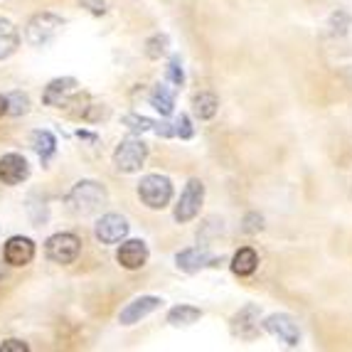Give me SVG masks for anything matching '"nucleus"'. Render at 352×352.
Returning <instances> with one entry per match:
<instances>
[{
    "mask_svg": "<svg viewBox=\"0 0 352 352\" xmlns=\"http://www.w3.org/2000/svg\"><path fill=\"white\" fill-rule=\"evenodd\" d=\"M30 146H32V151H35L37 155H40L42 163H50V158L57 153V138H54L52 131H32V135H30Z\"/></svg>",
    "mask_w": 352,
    "mask_h": 352,
    "instance_id": "nucleus-16",
    "label": "nucleus"
},
{
    "mask_svg": "<svg viewBox=\"0 0 352 352\" xmlns=\"http://www.w3.org/2000/svg\"><path fill=\"white\" fill-rule=\"evenodd\" d=\"M124 126H129L133 133H146V131H155V124L158 121H153V118L148 116H141V113H126L124 118Z\"/></svg>",
    "mask_w": 352,
    "mask_h": 352,
    "instance_id": "nucleus-22",
    "label": "nucleus"
},
{
    "mask_svg": "<svg viewBox=\"0 0 352 352\" xmlns=\"http://www.w3.org/2000/svg\"><path fill=\"white\" fill-rule=\"evenodd\" d=\"M168 47H170L168 35H153L151 40L146 42V54L151 59H160L165 52H168Z\"/></svg>",
    "mask_w": 352,
    "mask_h": 352,
    "instance_id": "nucleus-24",
    "label": "nucleus"
},
{
    "mask_svg": "<svg viewBox=\"0 0 352 352\" xmlns=\"http://www.w3.org/2000/svg\"><path fill=\"white\" fill-rule=\"evenodd\" d=\"M151 106L160 116H170L173 109H175V99H173V91L165 84H158V87L151 91Z\"/></svg>",
    "mask_w": 352,
    "mask_h": 352,
    "instance_id": "nucleus-20",
    "label": "nucleus"
},
{
    "mask_svg": "<svg viewBox=\"0 0 352 352\" xmlns=\"http://www.w3.org/2000/svg\"><path fill=\"white\" fill-rule=\"evenodd\" d=\"M30 345L20 338H10V340L0 342V352H28Z\"/></svg>",
    "mask_w": 352,
    "mask_h": 352,
    "instance_id": "nucleus-27",
    "label": "nucleus"
},
{
    "mask_svg": "<svg viewBox=\"0 0 352 352\" xmlns=\"http://www.w3.org/2000/svg\"><path fill=\"white\" fill-rule=\"evenodd\" d=\"M258 325V308L256 305H244L234 318H232V333L239 338H254Z\"/></svg>",
    "mask_w": 352,
    "mask_h": 352,
    "instance_id": "nucleus-15",
    "label": "nucleus"
},
{
    "mask_svg": "<svg viewBox=\"0 0 352 352\" xmlns=\"http://www.w3.org/2000/svg\"><path fill=\"white\" fill-rule=\"evenodd\" d=\"M175 264H177V269L185 271V274H197V271L207 269V266H217V258L212 256L205 247H192L177 254Z\"/></svg>",
    "mask_w": 352,
    "mask_h": 352,
    "instance_id": "nucleus-14",
    "label": "nucleus"
},
{
    "mask_svg": "<svg viewBox=\"0 0 352 352\" xmlns=\"http://www.w3.org/2000/svg\"><path fill=\"white\" fill-rule=\"evenodd\" d=\"M20 47V32L10 20H0V59H8Z\"/></svg>",
    "mask_w": 352,
    "mask_h": 352,
    "instance_id": "nucleus-17",
    "label": "nucleus"
},
{
    "mask_svg": "<svg viewBox=\"0 0 352 352\" xmlns=\"http://www.w3.org/2000/svg\"><path fill=\"white\" fill-rule=\"evenodd\" d=\"M76 138H82V141H89V143H96V135L87 133V131H76Z\"/></svg>",
    "mask_w": 352,
    "mask_h": 352,
    "instance_id": "nucleus-30",
    "label": "nucleus"
},
{
    "mask_svg": "<svg viewBox=\"0 0 352 352\" xmlns=\"http://www.w3.org/2000/svg\"><path fill=\"white\" fill-rule=\"evenodd\" d=\"M79 252H82V239L76 234H72V232H59V234H52L45 241L47 258L59 266L74 264L76 258H79Z\"/></svg>",
    "mask_w": 352,
    "mask_h": 352,
    "instance_id": "nucleus-5",
    "label": "nucleus"
},
{
    "mask_svg": "<svg viewBox=\"0 0 352 352\" xmlns=\"http://www.w3.org/2000/svg\"><path fill=\"white\" fill-rule=\"evenodd\" d=\"M163 300L158 296H138L131 303H126V308L118 313V323L121 325H135L141 323L143 318H148L153 311H158Z\"/></svg>",
    "mask_w": 352,
    "mask_h": 352,
    "instance_id": "nucleus-12",
    "label": "nucleus"
},
{
    "mask_svg": "<svg viewBox=\"0 0 352 352\" xmlns=\"http://www.w3.org/2000/svg\"><path fill=\"white\" fill-rule=\"evenodd\" d=\"M261 229H264V219L258 217V214H249L247 224H244V232H247V234H256Z\"/></svg>",
    "mask_w": 352,
    "mask_h": 352,
    "instance_id": "nucleus-29",
    "label": "nucleus"
},
{
    "mask_svg": "<svg viewBox=\"0 0 352 352\" xmlns=\"http://www.w3.org/2000/svg\"><path fill=\"white\" fill-rule=\"evenodd\" d=\"M148 256H151V252H148V244L143 239H126L116 252V261L129 271L143 269L148 264Z\"/></svg>",
    "mask_w": 352,
    "mask_h": 352,
    "instance_id": "nucleus-11",
    "label": "nucleus"
},
{
    "mask_svg": "<svg viewBox=\"0 0 352 352\" xmlns=\"http://www.w3.org/2000/svg\"><path fill=\"white\" fill-rule=\"evenodd\" d=\"M3 276H6V274H3V269H0V278H3Z\"/></svg>",
    "mask_w": 352,
    "mask_h": 352,
    "instance_id": "nucleus-32",
    "label": "nucleus"
},
{
    "mask_svg": "<svg viewBox=\"0 0 352 352\" xmlns=\"http://www.w3.org/2000/svg\"><path fill=\"white\" fill-rule=\"evenodd\" d=\"M79 94V82L74 76H59L45 87L42 91V104L52 106V109H62V106H69V101Z\"/></svg>",
    "mask_w": 352,
    "mask_h": 352,
    "instance_id": "nucleus-7",
    "label": "nucleus"
},
{
    "mask_svg": "<svg viewBox=\"0 0 352 352\" xmlns=\"http://www.w3.org/2000/svg\"><path fill=\"white\" fill-rule=\"evenodd\" d=\"M129 222H126V217H121V214H104V217H99V222H96L94 227V234L96 239L101 241V244H118V241H124L126 236H129Z\"/></svg>",
    "mask_w": 352,
    "mask_h": 352,
    "instance_id": "nucleus-9",
    "label": "nucleus"
},
{
    "mask_svg": "<svg viewBox=\"0 0 352 352\" xmlns=\"http://www.w3.org/2000/svg\"><path fill=\"white\" fill-rule=\"evenodd\" d=\"M30 177V163L25 155L20 153H6L3 158H0V182L3 185H20Z\"/></svg>",
    "mask_w": 352,
    "mask_h": 352,
    "instance_id": "nucleus-10",
    "label": "nucleus"
},
{
    "mask_svg": "<svg viewBox=\"0 0 352 352\" xmlns=\"http://www.w3.org/2000/svg\"><path fill=\"white\" fill-rule=\"evenodd\" d=\"M8 116V96L0 94V118Z\"/></svg>",
    "mask_w": 352,
    "mask_h": 352,
    "instance_id": "nucleus-31",
    "label": "nucleus"
},
{
    "mask_svg": "<svg viewBox=\"0 0 352 352\" xmlns=\"http://www.w3.org/2000/svg\"><path fill=\"white\" fill-rule=\"evenodd\" d=\"M200 318H202L200 308H195V305H175V308H170V313H168V323L180 328V325L197 323Z\"/></svg>",
    "mask_w": 352,
    "mask_h": 352,
    "instance_id": "nucleus-21",
    "label": "nucleus"
},
{
    "mask_svg": "<svg viewBox=\"0 0 352 352\" xmlns=\"http://www.w3.org/2000/svg\"><path fill=\"white\" fill-rule=\"evenodd\" d=\"M30 111V96L23 91L8 94V116H25Z\"/></svg>",
    "mask_w": 352,
    "mask_h": 352,
    "instance_id": "nucleus-23",
    "label": "nucleus"
},
{
    "mask_svg": "<svg viewBox=\"0 0 352 352\" xmlns=\"http://www.w3.org/2000/svg\"><path fill=\"white\" fill-rule=\"evenodd\" d=\"M3 256L10 266H28L35 258V241L30 236H10L3 247Z\"/></svg>",
    "mask_w": 352,
    "mask_h": 352,
    "instance_id": "nucleus-13",
    "label": "nucleus"
},
{
    "mask_svg": "<svg viewBox=\"0 0 352 352\" xmlns=\"http://www.w3.org/2000/svg\"><path fill=\"white\" fill-rule=\"evenodd\" d=\"M202 202H205V185H202V180L192 177V180L185 185V190H182V195H180V200H177L175 210H173V217H175V222H180V224L192 222V219L200 214Z\"/></svg>",
    "mask_w": 352,
    "mask_h": 352,
    "instance_id": "nucleus-6",
    "label": "nucleus"
},
{
    "mask_svg": "<svg viewBox=\"0 0 352 352\" xmlns=\"http://www.w3.org/2000/svg\"><path fill=\"white\" fill-rule=\"evenodd\" d=\"M106 200H109V195H106L104 185L96 180L76 182L74 188L69 190V195L65 197L67 207L74 214H94V212H99L106 205Z\"/></svg>",
    "mask_w": 352,
    "mask_h": 352,
    "instance_id": "nucleus-1",
    "label": "nucleus"
},
{
    "mask_svg": "<svg viewBox=\"0 0 352 352\" xmlns=\"http://www.w3.org/2000/svg\"><path fill=\"white\" fill-rule=\"evenodd\" d=\"M264 330L274 335V338H278L281 342H286L288 347H298L300 345L298 323H296L291 316H286V313H274V316L266 318Z\"/></svg>",
    "mask_w": 352,
    "mask_h": 352,
    "instance_id": "nucleus-8",
    "label": "nucleus"
},
{
    "mask_svg": "<svg viewBox=\"0 0 352 352\" xmlns=\"http://www.w3.org/2000/svg\"><path fill=\"white\" fill-rule=\"evenodd\" d=\"M62 28H65V20L59 18V15H54V12H37V15L30 18L28 28H25V40L32 47H45V45H50L62 32Z\"/></svg>",
    "mask_w": 352,
    "mask_h": 352,
    "instance_id": "nucleus-3",
    "label": "nucleus"
},
{
    "mask_svg": "<svg viewBox=\"0 0 352 352\" xmlns=\"http://www.w3.org/2000/svg\"><path fill=\"white\" fill-rule=\"evenodd\" d=\"M82 6L94 15H104L109 10V0H82Z\"/></svg>",
    "mask_w": 352,
    "mask_h": 352,
    "instance_id": "nucleus-28",
    "label": "nucleus"
},
{
    "mask_svg": "<svg viewBox=\"0 0 352 352\" xmlns=\"http://www.w3.org/2000/svg\"><path fill=\"white\" fill-rule=\"evenodd\" d=\"M256 266H258V256L252 247L239 249L234 254V258H232V271H234L236 276H252L254 271H256Z\"/></svg>",
    "mask_w": 352,
    "mask_h": 352,
    "instance_id": "nucleus-19",
    "label": "nucleus"
},
{
    "mask_svg": "<svg viewBox=\"0 0 352 352\" xmlns=\"http://www.w3.org/2000/svg\"><path fill=\"white\" fill-rule=\"evenodd\" d=\"M173 131H175V135L182 138V141H188V138L195 135V129H192V124H190V116H185V113H180V116L173 121Z\"/></svg>",
    "mask_w": 352,
    "mask_h": 352,
    "instance_id": "nucleus-25",
    "label": "nucleus"
},
{
    "mask_svg": "<svg viewBox=\"0 0 352 352\" xmlns=\"http://www.w3.org/2000/svg\"><path fill=\"white\" fill-rule=\"evenodd\" d=\"M192 111L200 121H210V118L217 116L219 111V99L212 91H202L192 99Z\"/></svg>",
    "mask_w": 352,
    "mask_h": 352,
    "instance_id": "nucleus-18",
    "label": "nucleus"
},
{
    "mask_svg": "<svg viewBox=\"0 0 352 352\" xmlns=\"http://www.w3.org/2000/svg\"><path fill=\"white\" fill-rule=\"evenodd\" d=\"M138 197L148 210H165L173 200V182L165 175H146L138 182Z\"/></svg>",
    "mask_w": 352,
    "mask_h": 352,
    "instance_id": "nucleus-2",
    "label": "nucleus"
},
{
    "mask_svg": "<svg viewBox=\"0 0 352 352\" xmlns=\"http://www.w3.org/2000/svg\"><path fill=\"white\" fill-rule=\"evenodd\" d=\"M148 158V146L138 135H129L113 151V165L121 173H138Z\"/></svg>",
    "mask_w": 352,
    "mask_h": 352,
    "instance_id": "nucleus-4",
    "label": "nucleus"
},
{
    "mask_svg": "<svg viewBox=\"0 0 352 352\" xmlns=\"http://www.w3.org/2000/svg\"><path fill=\"white\" fill-rule=\"evenodd\" d=\"M168 82L175 84V87H182V84H185V74H182L180 57L170 59V65H168Z\"/></svg>",
    "mask_w": 352,
    "mask_h": 352,
    "instance_id": "nucleus-26",
    "label": "nucleus"
}]
</instances>
